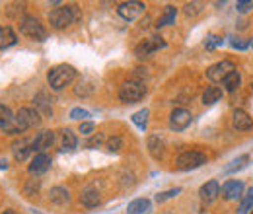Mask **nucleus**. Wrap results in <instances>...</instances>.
I'll return each mask as SVG.
<instances>
[{
    "instance_id": "nucleus-30",
    "label": "nucleus",
    "mask_w": 253,
    "mask_h": 214,
    "mask_svg": "<svg viewBox=\"0 0 253 214\" xmlns=\"http://www.w3.org/2000/svg\"><path fill=\"white\" fill-rule=\"evenodd\" d=\"M240 84H242V76H240L238 70H234V72L224 80V88H226V92H236V90L240 88Z\"/></svg>"
},
{
    "instance_id": "nucleus-46",
    "label": "nucleus",
    "mask_w": 253,
    "mask_h": 214,
    "mask_svg": "<svg viewBox=\"0 0 253 214\" xmlns=\"http://www.w3.org/2000/svg\"><path fill=\"white\" fill-rule=\"evenodd\" d=\"M250 214H253V211H252V213H250Z\"/></svg>"
},
{
    "instance_id": "nucleus-19",
    "label": "nucleus",
    "mask_w": 253,
    "mask_h": 214,
    "mask_svg": "<svg viewBox=\"0 0 253 214\" xmlns=\"http://www.w3.org/2000/svg\"><path fill=\"white\" fill-rule=\"evenodd\" d=\"M150 211H152V203L148 199H134L126 207V214H148Z\"/></svg>"
},
{
    "instance_id": "nucleus-36",
    "label": "nucleus",
    "mask_w": 253,
    "mask_h": 214,
    "mask_svg": "<svg viewBox=\"0 0 253 214\" xmlns=\"http://www.w3.org/2000/svg\"><path fill=\"white\" fill-rule=\"evenodd\" d=\"M201 12H203V4L201 2H189V4H185V14L187 16H197Z\"/></svg>"
},
{
    "instance_id": "nucleus-2",
    "label": "nucleus",
    "mask_w": 253,
    "mask_h": 214,
    "mask_svg": "<svg viewBox=\"0 0 253 214\" xmlns=\"http://www.w3.org/2000/svg\"><path fill=\"white\" fill-rule=\"evenodd\" d=\"M78 20V10L76 6H59L49 14V22L55 30H64L72 26Z\"/></svg>"
},
{
    "instance_id": "nucleus-14",
    "label": "nucleus",
    "mask_w": 253,
    "mask_h": 214,
    "mask_svg": "<svg viewBox=\"0 0 253 214\" xmlns=\"http://www.w3.org/2000/svg\"><path fill=\"white\" fill-rule=\"evenodd\" d=\"M55 142V132L53 130H43L35 136V140L32 142V150L37 154H45L47 148H51Z\"/></svg>"
},
{
    "instance_id": "nucleus-6",
    "label": "nucleus",
    "mask_w": 253,
    "mask_h": 214,
    "mask_svg": "<svg viewBox=\"0 0 253 214\" xmlns=\"http://www.w3.org/2000/svg\"><path fill=\"white\" fill-rule=\"evenodd\" d=\"M41 123V115L32 109V107H22L18 113H16V127H18V132H26L28 128H33Z\"/></svg>"
},
{
    "instance_id": "nucleus-5",
    "label": "nucleus",
    "mask_w": 253,
    "mask_h": 214,
    "mask_svg": "<svg viewBox=\"0 0 253 214\" xmlns=\"http://www.w3.org/2000/svg\"><path fill=\"white\" fill-rule=\"evenodd\" d=\"M203 164H207V156L199 150H185L177 156V170H181V171L197 170Z\"/></svg>"
},
{
    "instance_id": "nucleus-25",
    "label": "nucleus",
    "mask_w": 253,
    "mask_h": 214,
    "mask_svg": "<svg viewBox=\"0 0 253 214\" xmlns=\"http://www.w3.org/2000/svg\"><path fill=\"white\" fill-rule=\"evenodd\" d=\"M74 92L78 93V95H90V93L95 92V82L92 80V78L84 76V78L78 80V86L74 88Z\"/></svg>"
},
{
    "instance_id": "nucleus-8",
    "label": "nucleus",
    "mask_w": 253,
    "mask_h": 214,
    "mask_svg": "<svg viewBox=\"0 0 253 214\" xmlns=\"http://www.w3.org/2000/svg\"><path fill=\"white\" fill-rule=\"evenodd\" d=\"M234 70H236V64L232 61H220L207 68V78L211 82H224Z\"/></svg>"
},
{
    "instance_id": "nucleus-47",
    "label": "nucleus",
    "mask_w": 253,
    "mask_h": 214,
    "mask_svg": "<svg viewBox=\"0 0 253 214\" xmlns=\"http://www.w3.org/2000/svg\"><path fill=\"white\" fill-rule=\"evenodd\" d=\"M0 30H2V28H0Z\"/></svg>"
},
{
    "instance_id": "nucleus-23",
    "label": "nucleus",
    "mask_w": 253,
    "mask_h": 214,
    "mask_svg": "<svg viewBox=\"0 0 253 214\" xmlns=\"http://www.w3.org/2000/svg\"><path fill=\"white\" fill-rule=\"evenodd\" d=\"M222 99V90L218 86H209L203 93V103L205 105H214Z\"/></svg>"
},
{
    "instance_id": "nucleus-12",
    "label": "nucleus",
    "mask_w": 253,
    "mask_h": 214,
    "mask_svg": "<svg viewBox=\"0 0 253 214\" xmlns=\"http://www.w3.org/2000/svg\"><path fill=\"white\" fill-rule=\"evenodd\" d=\"M51 164H53V160H51L49 154H35V158H33L30 168H28V171H30L32 175H35V177H37V175H43L45 171H49Z\"/></svg>"
},
{
    "instance_id": "nucleus-29",
    "label": "nucleus",
    "mask_w": 253,
    "mask_h": 214,
    "mask_svg": "<svg viewBox=\"0 0 253 214\" xmlns=\"http://www.w3.org/2000/svg\"><path fill=\"white\" fill-rule=\"evenodd\" d=\"M175 16H177V10H175L173 6H166V10H164V14L160 16L156 28H164V26L173 24V22H175Z\"/></svg>"
},
{
    "instance_id": "nucleus-21",
    "label": "nucleus",
    "mask_w": 253,
    "mask_h": 214,
    "mask_svg": "<svg viewBox=\"0 0 253 214\" xmlns=\"http://www.w3.org/2000/svg\"><path fill=\"white\" fill-rule=\"evenodd\" d=\"M16 43H18V37H16V33H14L12 28H2L0 30V49L2 51L14 47Z\"/></svg>"
},
{
    "instance_id": "nucleus-43",
    "label": "nucleus",
    "mask_w": 253,
    "mask_h": 214,
    "mask_svg": "<svg viewBox=\"0 0 253 214\" xmlns=\"http://www.w3.org/2000/svg\"><path fill=\"white\" fill-rule=\"evenodd\" d=\"M2 214H18V213H16V211H12V209H8V211H4Z\"/></svg>"
},
{
    "instance_id": "nucleus-37",
    "label": "nucleus",
    "mask_w": 253,
    "mask_h": 214,
    "mask_svg": "<svg viewBox=\"0 0 253 214\" xmlns=\"http://www.w3.org/2000/svg\"><path fill=\"white\" fill-rule=\"evenodd\" d=\"M121 146H123V140H121L119 136H111V138L107 140V150H109V152H119Z\"/></svg>"
},
{
    "instance_id": "nucleus-3",
    "label": "nucleus",
    "mask_w": 253,
    "mask_h": 214,
    "mask_svg": "<svg viewBox=\"0 0 253 214\" xmlns=\"http://www.w3.org/2000/svg\"><path fill=\"white\" fill-rule=\"evenodd\" d=\"M146 86L140 80H128L119 88V99L123 103H136L146 95Z\"/></svg>"
},
{
    "instance_id": "nucleus-31",
    "label": "nucleus",
    "mask_w": 253,
    "mask_h": 214,
    "mask_svg": "<svg viewBox=\"0 0 253 214\" xmlns=\"http://www.w3.org/2000/svg\"><path fill=\"white\" fill-rule=\"evenodd\" d=\"M148 115H150V111L148 109H140V111H136L134 115H132V123L140 128V130H146V125H148Z\"/></svg>"
},
{
    "instance_id": "nucleus-33",
    "label": "nucleus",
    "mask_w": 253,
    "mask_h": 214,
    "mask_svg": "<svg viewBox=\"0 0 253 214\" xmlns=\"http://www.w3.org/2000/svg\"><path fill=\"white\" fill-rule=\"evenodd\" d=\"M181 193V189L179 187H175V189H169V191H164V193H158L156 195V201L158 203H164V201H168V199H173V197H177Z\"/></svg>"
},
{
    "instance_id": "nucleus-4",
    "label": "nucleus",
    "mask_w": 253,
    "mask_h": 214,
    "mask_svg": "<svg viewBox=\"0 0 253 214\" xmlns=\"http://www.w3.org/2000/svg\"><path fill=\"white\" fill-rule=\"evenodd\" d=\"M20 31L30 37L33 41H45L47 39V30L45 26L35 18V16H26L22 22H20Z\"/></svg>"
},
{
    "instance_id": "nucleus-7",
    "label": "nucleus",
    "mask_w": 253,
    "mask_h": 214,
    "mask_svg": "<svg viewBox=\"0 0 253 214\" xmlns=\"http://www.w3.org/2000/svg\"><path fill=\"white\" fill-rule=\"evenodd\" d=\"M164 47H166V41H164L160 35H152V37H148V39H144V41H140V43L136 45L134 55H136L138 59H146V57H150L152 53H156V51L164 49Z\"/></svg>"
},
{
    "instance_id": "nucleus-39",
    "label": "nucleus",
    "mask_w": 253,
    "mask_h": 214,
    "mask_svg": "<svg viewBox=\"0 0 253 214\" xmlns=\"http://www.w3.org/2000/svg\"><path fill=\"white\" fill-rule=\"evenodd\" d=\"M86 117H90V111H86L82 107H74L70 111V119H86Z\"/></svg>"
},
{
    "instance_id": "nucleus-27",
    "label": "nucleus",
    "mask_w": 253,
    "mask_h": 214,
    "mask_svg": "<svg viewBox=\"0 0 253 214\" xmlns=\"http://www.w3.org/2000/svg\"><path fill=\"white\" fill-rule=\"evenodd\" d=\"M250 211H253V187H250L242 195V201H240V207H238V214H250Z\"/></svg>"
},
{
    "instance_id": "nucleus-16",
    "label": "nucleus",
    "mask_w": 253,
    "mask_h": 214,
    "mask_svg": "<svg viewBox=\"0 0 253 214\" xmlns=\"http://www.w3.org/2000/svg\"><path fill=\"white\" fill-rule=\"evenodd\" d=\"M199 195H201V199H203L205 203H212V201H216L218 195H220V183H218L216 179L207 181V183L199 189Z\"/></svg>"
},
{
    "instance_id": "nucleus-44",
    "label": "nucleus",
    "mask_w": 253,
    "mask_h": 214,
    "mask_svg": "<svg viewBox=\"0 0 253 214\" xmlns=\"http://www.w3.org/2000/svg\"><path fill=\"white\" fill-rule=\"evenodd\" d=\"M252 90H253V84H252Z\"/></svg>"
},
{
    "instance_id": "nucleus-10",
    "label": "nucleus",
    "mask_w": 253,
    "mask_h": 214,
    "mask_svg": "<svg viewBox=\"0 0 253 214\" xmlns=\"http://www.w3.org/2000/svg\"><path fill=\"white\" fill-rule=\"evenodd\" d=\"M191 123H193V115H191L187 109H183V107L173 109L171 115H169V128L175 130V132L185 130Z\"/></svg>"
},
{
    "instance_id": "nucleus-40",
    "label": "nucleus",
    "mask_w": 253,
    "mask_h": 214,
    "mask_svg": "<svg viewBox=\"0 0 253 214\" xmlns=\"http://www.w3.org/2000/svg\"><path fill=\"white\" fill-rule=\"evenodd\" d=\"M78 130H80L82 134H92V132L95 130V125L92 121H84V123H80Z\"/></svg>"
},
{
    "instance_id": "nucleus-20",
    "label": "nucleus",
    "mask_w": 253,
    "mask_h": 214,
    "mask_svg": "<svg viewBox=\"0 0 253 214\" xmlns=\"http://www.w3.org/2000/svg\"><path fill=\"white\" fill-rule=\"evenodd\" d=\"M49 201H51L53 205L63 207V205H66V203L70 201V193H68V189H64V187H53L51 193H49Z\"/></svg>"
},
{
    "instance_id": "nucleus-1",
    "label": "nucleus",
    "mask_w": 253,
    "mask_h": 214,
    "mask_svg": "<svg viewBox=\"0 0 253 214\" xmlns=\"http://www.w3.org/2000/svg\"><path fill=\"white\" fill-rule=\"evenodd\" d=\"M76 78V68L70 66V64H57L49 70L47 74V80H49V86L53 90H63L66 88L72 80Z\"/></svg>"
},
{
    "instance_id": "nucleus-45",
    "label": "nucleus",
    "mask_w": 253,
    "mask_h": 214,
    "mask_svg": "<svg viewBox=\"0 0 253 214\" xmlns=\"http://www.w3.org/2000/svg\"><path fill=\"white\" fill-rule=\"evenodd\" d=\"M252 47H253V41H252Z\"/></svg>"
},
{
    "instance_id": "nucleus-28",
    "label": "nucleus",
    "mask_w": 253,
    "mask_h": 214,
    "mask_svg": "<svg viewBox=\"0 0 253 214\" xmlns=\"http://www.w3.org/2000/svg\"><path fill=\"white\" fill-rule=\"evenodd\" d=\"M78 146V140L74 136V132L70 128H64L63 130V150L64 152H74Z\"/></svg>"
},
{
    "instance_id": "nucleus-41",
    "label": "nucleus",
    "mask_w": 253,
    "mask_h": 214,
    "mask_svg": "<svg viewBox=\"0 0 253 214\" xmlns=\"http://www.w3.org/2000/svg\"><path fill=\"white\" fill-rule=\"evenodd\" d=\"M99 142H101V136H95V138H92V140H90L86 146H88V148H90V146H97Z\"/></svg>"
},
{
    "instance_id": "nucleus-42",
    "label": "nucleus",
    "mask_w": 253,
    "mask_h": 214,
    "mask_svg": "<svg viewBox=\"0 0 253 214\" xmlns=\"http://www.w3.org/2000/svg\"><path fill=\"white\" fill-rule=\"evenodd\" d=\"M8 168V164H6V160H0V170H6Z\"/></svg>"
},
{
    "instance_id": "nucleus-38",
    "label": "nucleus",
    "mask_w": 253,
    "mask_h": 214,
    "mask_svg": "<svg viewBox=\"0 0 253 214\" xmlns=\"http://www.w3.org/2000/svg\"><path fill=\"white\" fill-rule=\"evenodd\" d=\"M252 8H253L252 0H240V2H236V10H238L240 14H246V12H250Z\"/></svg>"
},
{
    "instance_id": "nucleus-22",
    "label": "nucleus",
    "mask_w": 253,
    "mask_h": 214,
    "mask_svg": "<svg viewBox=\"0 0 253 214\" xmlns=\"http://www.w3.org/2000/svg\"><path fill=\"white\" fill-rule=\"evenodd\" d=\"M148 152H150L152 158H156V160H160L164 156V140L160 138L158 134H152L148 138Z\"/></svg>"
},
{
    "instance_id": "nucleus-32",
    "label": "nucleus",
    "mask_w": 253,
    "mask_h": 214,
    "mask_svg": "<svg viewBox=\"0 0 253 214\" xmlns=\"http://www.w3.org/2000/svg\"><path fill=\"white\" fill-rule=\"evenodd\" d=\"M230 45H232V49L246 51L248 47H252V41H250V39H246V37H232V39H230Z\"/></svg>"
},
{
    "instance_id": "nucleus-35",
    "label": "nucleus",
    "mask_w": 253,
    "mask_h": 214,
    "mask_svg": "<svg viewBox=\"0 0 253 214\" xmlns=\"http://www.w3.org/2000/svg\"><path fill=\"white\" fill-rule=\"evenodd\" d=\"M37 191H39V179H28L26 185H24V193L32 197V195H35Z\"/></svg>"
},
{
    "instance_id": "nucleus-11",
    "label": "nucleus",
    "mask_w": 253,
    "mask_h": 214,
    "mask_svg": "<svg viewBox=\"0 0 253 214\" xmlns=\"http://www.w3.org/2000/svg\"><path fill=\"white\" fill-rule=\"evenodd\" d=\"M220 195L222 199H226V201L242 199V195H244V181H240V179H228L226 183L222 185Z\"/></svg>"
},
{
    "instance_id": "nucleus-9",
    "label": "nucleus",
    "mask_w": 253,
    "mask_h": 214,
    "mask_svg": "<svg viewBox=\"0 0 253 214\" xmlns=\"http://www.w3.org/2000/svg\"><path fill=\"white\" fill-rule=\"evenodd\" d=\"M144 10H146V6H144L142 2H136V0L121 2L119 8H117L119 16H121L123 20H126V22H134L136 18H140V16L144 14Z\"/></svg>"
},
{
    "instance_id": "nucleus-24",
    "label": "nucleus",
    "mask_w": 253,
    "mask_h": 214,
    "mask_svg": "<svg viewBox=\"0 0 253 214\" xmlns=\"http://www.w3.org/2000/svg\"><path fill=\"white\" fill-rule=\"evenodd\" d=\"M248 162H250V156H248V154H242V156H238L236 160H232V162L224 168V173H236V171L244 170V168L248 166Z\"/></svg>"
},
{
    "instance_id": "nucleus-15",
    "label": "nucleus",
    "mask_w": 253,
    "mask_h": 214,
    "mask_svg": "<svg viewBox=\"0 0 253 214\" xmlns=\"http://www.w3.org/2000/svg\"><path fill=\"white\" fill-rule=\"evenodd\" d=\"M33 107L41 117H51L53 115V107H51V97L47 92H39L33 97Z\"/></svg>"
},
{
    "instance_id": "nucleus-17",
    "label": "nucleus",
    "mask_w": 253,
    "mask_h": 214,
    "mask_svg": "<svg viewBox=\"0 0 253 214\" xmlns=\"http://www.w3.org/2000/svg\"><path fill=\"white\" fill-rule=\"evenodd\" d=\"M232 125H234V128L236 130H250L253 128V119L244 111V109H236L234 111V115H232Z\"/></svg>"
},
{
    "instance_id": "nucleus-18",
    "label": "nucleus",
    "mask_w": 253,
    "mask_h": 214,
    "mask_svg": "<svg viewBox=\"0 0 253 214\" xmlns=\"http://www.w3.org/2000/svg\"><path fill=\"white\" fill-rule=\"evenodd\" d=\"M80 203L84 207H88V209H95L101 203V195H99V191L95 187H86L82 191V195H80Z\"/></svg>"
},
{
    "instance_id": "nucleus-26",
    "label": "nucleus",
    "mask_w": 253,
    "mask_h": 214,
    "mask_svg": "<svg viewBox=\"0 0 253 214\" xmlns=\"http://www.w3.org/2000/svg\"><path fill=\"white\" fill-rule=\"evenodd\" d=\"M32 152H33L32 142H28V140H22V142H16L14 144V158L20 160V162H24Z\"/></svg>"
},
{
    "instance_id": "nucleus-34",
    "label": "nucleus",
    "mask_w": 253,
    "mask_h": 214,
    "mask_svg": "<svg viewBox=\"0 0 253 214\" xmlns=\"http://www.w3.org/2000/svg\"><path fill=\"white\" fill-rule=\"evenodd\" d=\"M222 43H224V41H222L220 35H209V37H207V41H205V47H207L209 51H212V49L220 47Z\"/></svg>"
},
{
    "instance_id": "nucleus-13",
    "label": "nucleus",
    "mask_w": 253,
    "mask_h": 214,
    "mask_svg": "<svg viewBox=\"0 0 253 214\" xmlns=\"http://www.w3.org/2000/svg\"><path fill=\"white\" fill-rule=\"evenodd\" d=\"M0 130H4L8 134H20L18 127H16V115L6 105H0Z\"/></svg>"
}]
</instances>
